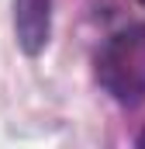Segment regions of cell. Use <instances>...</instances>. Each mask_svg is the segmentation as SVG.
I'll use <instances>...</instances> for the list:
<instances>
[{
  "instance_id": "obj_1",
  "label": "cell",
  "mask_w": 145,
  "mask_h": 149,
  "mask_svg": "<svg viewBox=\"0 0 145 149\" xmlns=\"http://www.w3.org/2000/svg\"><path fill=\"white\" fill-rule=\"evenodd\" d=\"M97 76L117 101L145 97V28H124L110 38L97 59Z\"/></svg>"
},
{
  "instance_id": "obj_2",
  "label": "cell",
  "mask_w": 145,
  "mask_h": 149,
  "mask_svg": "<svg viewBox=\"0 0 145 149\" xmlns=\"http://www.w3.org/2000/svg\"><path fill=\"white\" fill-rule=\"evenodd\" d=\"M14 28L24 52H41L52 28V0H14Z\"/></svg>"
},
{
  "instance_id": "obj_3",
  "label": "cell",
  "mask_w": 145,
  "mask_h": 149,
  "mask_svg": "<svg viewBox=\"0 0 145 149\" xmlns=\"http://www.w3.org/2000/svg\"><path fill=\"white\" fill-rule=\"evenodd\" d=\"M138 142H142V146H145V132H142V139H138Z\"/></svg>"
},
{
  "instance_id": "obj_4",
  "label": "cell",
  "mask_w": 145,
  "mask_h": 149,
  "mask_svg": "<svg viewBox=\"0 0 145 149\" xmlns=\"http://www.w3.org/2000/svg\"><path fill=\"white\" fill-rule=\"evenodd\" d=\"M142 3H145V0H142Z\"/></svg>"
}]
</instances>
